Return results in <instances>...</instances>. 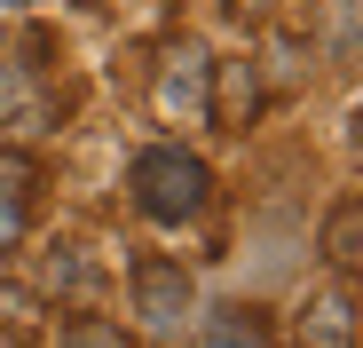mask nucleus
<instances>
[{"label":"nucleus","instance_id":"1","mask_svg":"<svg viewBox=\"0 0 363 348\" xmlns=\"http://www.w3.org/2000/svg\"><path fill=\"white\" fill-rule=\"evenodd\" d=\"M127 190H135V206L150 222H190L206 206V190H213V174H206V158H190L182 143H150L127 166Z\"/></svg>","mask_w":363,"mask_h":348},{"label":"nucleus","instance_id":"2","mask_svg":"<svg viewBox=\"0 0 363 348\" xmlns=\"http://www.w3.org/2000/svg\"><path fill=\"white\" fill-rule=\"evenodd\" d=\"M135 317H143L158 340H182V332L198 325V285H190V269L166 261V254H143V261H135Z\"/></svg>","mask_w":363,"mask_h":348},{"label":"nucleus","instance_id":"3","mask_svg":"<svg viewBox=\"0 0 363 348\" xmlns=\"http://www.w3.org/2000/svg\"><path fill=\"white\" fill-rule=\"evenodd\" d=\"M206 87H213V55L198 40H182L158 55V80H150V103H158V119L166 127H198L206 119Z\"/></svg>","mask_w":363,"mask_h":348},{"label":"nucleus","instance_id":"4","mask_svg":"<svg viewBox=\"0 0 363 348\" xmlns=\"http://www.w3.org/2000/svg\"><path fill=\"white\" fill-rule=\"evenodd\" d=\"M253 111H261V64H253V55H229V64H213V87H206V119L237 135V127L253 119Z\"/></svg>","mask_w":363,"mask_h":348},{"label":"nucleus","instance_id":"5","mask_svg":"<svg viewBox=\"0 0 363 348\" xmlns=\"http://www.w3.org/2000/svg\"><path fill=\"white\" fill-rule=\"evenodd\" d=\"M292 332H300V348H355V293H347V277L300 301V325Z\"/></svg>","mask_w":363,"mask_h":348},{"label":"nucleus","instance_id":"6","mask_svg":"<svg viewBox=\"0 0 363 348\" xmlns=\"http://www.w3.org/2000/svg\"><path fill=\"white\" fill-rule=\"evenodd\" d=\"M0 127H16V135H40L48 127V95L24 80L16 55H0Z\"/></svg>","mask_w":363,"mask_h":348},{"label":"nucleus","instance_id":"7","mask_svg":"<svg viewBox=\"0 0 363 348\" xmlns=\"http://www.w3.org/2000/svg\"><path fill=\"white\" fill-rule=\"evenodd\" d=\"M324 261H332L340 277H355V261H363V206H355V198H340L332 222H324Z\"/></svg>","mask_w":363,"mask_h":348},{"label":"nucleus","instance_id":"8","mask_svg":"<svg viewBox=\"0 0 363 348\" xmlns=\"http://www.w3.org/2000/svg\"><path fill=\"white\" fill-rule=\"evenodd\" d=\"M206 348H269V325L253 309H213L206 317Z\"/></svg>","mask_w":363,"mask_h":348},{"label":"nucleus","instance_id":"9","mask_svg":"<svg viewBox=\"0 0 363 348\" xmlns=\"http://www.w3.org/2000/svg\"><path fill=\"white\" fill-rule=\"evenodd\" d=\"M72 348H135V340L118 332V325H103V317H79L72 325Z\"/></svg>","mask_w":363,"mask_h":348},{"label":"nucleus","instance_id":"10","mask_svg":"<svg viewBox=\"0 0 363 348\" xmlns=\"http://www.w3.org/2000/svg\"><path fill=\"white\" fill-rule=\"evenodd\" d=\"M48 285H55V293H87V261L55 246V261H48Z\"/></svg>","mask_w":363,"mask_h":348},{"label":"nucleus","instance_id":"11","mask_svg":"<svg viewBox=\"0 0 363 348\" xmlns=\"http://www.w3.org/2000/svg\"><path fill=\"white\" fill-rule=\"evenodd\" d=\"M332 40H340V64H347V55H355V0L332 9Z\"/></svg>","mask_w":363,"mask_h":348},{"label":"nucleus","instance_id":"12","mask_svg":"<svg viewBox=\"0 0 363 348\" xmlns=\"http://www.w3.org/2000/svg\"><path fill=\"white\" fill-rule=\"evenodd\" d=\"M24 238V198H0V254Z\"/></svg>","mask_w":363,"mask_h":348},{"label":"nucleus","instance_id":"13","mask_svg":"<svg viewBox=\"0 0 363 348\" xmlns=\"http://www.w3.org/2000/svg\"><path fill=\"white\" fill-rule=\"evenodd\" d=\"M0 317H9V325H32V317H40V301H32V293H16V285H9V293H0Z\"/></svg>","mask_w":363,"mask_h":348},{"label":"nucleus","instance_id":"14","mask_svg":"<svg viewBox=\"0 0 363 348\" xmlns=\"http://www.w3.org/2000/svg\"><path fill=\"white\" fill-rule=\"evenodd\" d=\"M237 9H245V16H261V9H269V0H237Z\"/></svg>","mask_w":363,"mask_h":348},{"label":"nucleus","instance_id":"15","mask_svg":"<svg viewBox=\"0 0 363 348\" xmlns=\"http://www.w3.org/2000/svg\"><path fill=\"white\" fill-rule=\"evenodd\" d=\"M0 9H24V0H0Z\"/></svg>","mask_w":363,"mask_h":348}]
</instances>
